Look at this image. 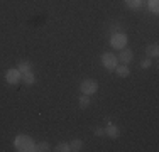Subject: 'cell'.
<instances>
[{
    "label": "cell",
    "instance_id": "cell-1",
    "mask_svg": "<svg viewBox=\"0 0 159 152\" xmlns=\"http://www.w3.org/2000/svg\"><path fill=\"white\" fill-rule=\"evenodd\" d=\"M14 145L19 152H34L36 142L29 135H17L16 140H14Z\"/></svg>",
    "mask_w": 159,
    "mask_h": 152
},
{
    "label": "cell",
    "instance_id": "cell-2",
    "mask_svg": "<svg viewBox=\"0 0 159 152\" xmlns=\"http://www.w3.org/2000/svg\"><path fill=\"white\" fill-rule=\"evenodd\" d=\"M100 59H102V64H103V68L107 71H113L117 68V64H119V58L115 54H112V52H103Z\"/></svg>",
    "mask_w": 159,
    "mask_h": 152
},
{
    "label": "cell",
    "instance_id": "cell-3",
    "mask_svg": "<svg viewBox=\"0 0 159 152\" xmlns=\"http://www.w3.org/2000/svg\"><path fill=\"white\" fill-rule=\"evenodd\" d=\"M110 46L113 49H124L127 46V36L124 32H115V34H112V37H110Z\"/></svg>",
    "mask_w": 159,
    "mask_h": 152
},
{
    "label": "cell",
    "instance_id": "cell-4",
    "mask_svg": "<svg viewBox=\"0 0 159 152\" xmlns=\"http://www.w3.org/2000/svg\"><path fill=\"white\" fill-rule=\"evenodd\" d=\"M80 90H81L83 95L92 96V95H95L98 91V83L95 79H85V81H81V85H80Z\"/></svg>",
    "mask_w": 159,
    "mask_h": 152
},
{
    "label": "cell",
    "instance_id": "cell-5",
    "mask_svg": "<svg viewBox=\"0 0 159 152\" xmlns=\"http://www.w3.org/2000/svg\"><path fill=\"white\" fill-rule=\"evenodd\" d=\"M20 76H22V73L17 68H10V69L5 71V81L9 83V85H17V83L20 81Z\"/></svg>",
    "mask_w": 159,
    "mask_h": 152
},
{
    "label": "cell",
    "instance_id": "cell-6",
    "mask_svg": "<svg viewBox=\"0 0 159 152\" xmlns=\"http://www.w3.org/2000/svg\"><path fill=\"white\" fill-rule=\"evenodd\" d=\"M132 59H134V51H132V49H129V47L120 49V56H119L120 63H122V64H129Z\"/></svg>",
    "mask_w": 159,
    "mask_h": 152
},
{
    "label": "cell",
    "instance_id": "cell-7",
    "mask_svg": "<svg viewBox=\"0 0 159 152\" xmlns=\"http://www.w3.org/2000/svg\"><path fill=\"white\" fill-rule=\"evenodd\" d=\"M105 137H110V139H119L120 137V128L117 125H113L108 122V125L105 127Z\"/></svg>",
    "mask_w": 159,
    "mask_h": 152
},
{
    "label": "cell",
    "instance_id": "cell-8",
    "mask_svg": "<svg viewBox=\"0 0 159 152\" xmlns=\"http://www.w3.org/2000/svg\"><path fill=\"white\" fill-rule=\"evenodd\" d=\"M146 54H147V58H157L159 56V46L156 42L146 46Z\"/></svg>",
    "mask_w": 159,
    "mask_h": 152
},
{
    "label": "cell",
    "instance_id": "cell-9",
    "mask_svg": "<svg viewBox=\"0 0 159 152\" xmlns=\"http://www.w3.org/2000/svg\"><path fill=\"white\" fill-rule=\"evenodd\" d=\"M20 81H24L25 85H34L36 83V76H34V73H32V69L31 71H25V73H22V76H20Z\"/></svg>",
    "mask_w": 159,
    "mask_h": 152
},
{
    "label": "cell",
    "instance_id": "cell-10",
    "mask_svg": "<svg viewBox=\"0 0 159 152\" xmlns=\"http://www.w3.org/2000/svg\"><path fill=\"white\" fill-rule=\"evenodd\" d=\"M113 71H115V73L119 74L120 78H125V76L130 74V69L127 68V64H117V68H115Z\"/></svg>",
    "mask_w": 159,
    "mask_h": 152
},
{
    "label": "cell",
    "instance_id": "cell-11",
    "mask_svg": "<svg viewBox=\"0 0 159 152\" xmlns=\"http://www.w3.org/2000/svg\"><path fill=\"white\" fill-rule=\"evenodd\" d=\"M142 2H144V0H124V3H125L129 9H132V10L139 9V7L142 5Z\"/></svg>",
    "mask_w": 159,
    "mask_h": 152
},
{
    "label": "cell",
    "instance_id": "cell-12",
    "mask_svg": "<svg viewBox=\"0 0 159 152\" xmlns=\"http://www.w3.org/2000/svg\"><path fill=\"white\" fill-rule=\"evenodd\" d=\"M32 64L29 63V61H20V63L17 64V69L20 71V73H25V71H31Z\"/></svg>",
    "mask_w": 159,
    "mask_h": 152
},
{
    "label": "cell",
    "instance_id": "cell-13",
    "mask_svg": "<svg viewBox=\"0 0 159 152\" xmlns=\"http://www.w3.org/2000/svg\"><path fill=\"white\" fill-rule=\"evenodd\" d=\"M70 147H71V150H75V152L81 150V149H83V140H81V139H75V140H71Z\"/></svg>",
    "mask_w": 159,
    "mask_h": 152
},
{
    "label": "cell",
    "instance_id": "cell-14",
    "mask_svg": "<svg viewBox=\"0 0 159 152\" xmlns=\"http://www.w3.org/2000/svg\"><path fill=\"white\" fill-rule=\"evenodd\" d=\"M51 147H49V144L48 142H39V144H36V147H34V150H37V152H48Z\"/></svg>",
    "mask_w": 159,
    "mask_h": 152
},
{
    "label": "cell",
    "instance_id": "cell-15",
    "mask_svg": "<svg viewBox=\"0 0 159 152\" xmlns=\"http://www.w3.org/2000/svg\"><path fill=\"white\" fill-rule=\"evenodd\" d=\"M90 96L88 95H81V96H80V100H78V103H80V106H81V108H86V106L90 105Z\"/></svg>",
    "mask_w": 159,
    "mask_h": 152
},
{
    "label": "cell",
    "instance_id": "cell-16",
    "mask_svg": "<svg viewBox=\"0 0 159 152\" xmlns=\"http://www.w3.org/2000/svg\"><path fill=\"white\" fill-rule=\"evenodd\" d=\"M54 150H58V152H70L71 147H70V144H68V142H61V144H58V145H56Z\"/></svg>",
    "mask_w": 159,
    "mask_h": 152
},
{
    "label": "cell",
    "instance_id": "cell-17",
    "mask_svg": "<svg viewBox=\"0 0 159 152\" xmlns=\"http://www.w3.org/2000/svg\"><path fill=\"white\" fill-rule=\"evenodd\" d=\"M149 10L152 14L159 12V0H149Z\"/></svg>",
    "mask_w": 159,
    "mask_h": 152
},
{
    "label": "cell",
    "instance_id": "cell-18",
    "mask_svg": "<svg viewBox=\"0 0 159 152\" xmlns=\"http://www.w3.org/2000/svg\"><path fill=\"white\" fill-rule=\"evenodd\" d=\"M141 68H142V69H147V68H151V58H146V59H144L142 63H141Z\"/></svg>",
    "mask_w": 159,
    "mask_h": 152
},
{
    "label": "cell",
    "instance_id": "cell-19",
    "mask_svg": "<svg viewBox=\"0 0 159 152\" xmlns=\"http://www.w3.org/2000/svg\"><path fill=\"white\" fill-rule=\"evenodd\" d=\"M95 135H98V137H105V128L97 127V128H95Z\"/></svg>",
    "mask_w": 159,
    "mask_h": 152
}]
</instances>
